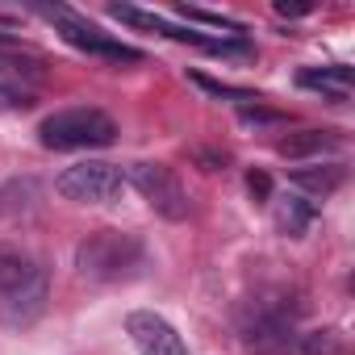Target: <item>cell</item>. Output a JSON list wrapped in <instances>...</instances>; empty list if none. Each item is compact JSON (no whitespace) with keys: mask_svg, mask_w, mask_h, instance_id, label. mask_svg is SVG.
I'll use <instances>...</instances> for the list:
<instances>
[{"mask_svg":"<svg viewBox=\"0 0 355 355\" xmlns=\"http://www.w3.org/2000/svg\"><path fill=\"white\" fill-rule=\"evenodd\" d=\"M146 259V247L138 234H125V230H96L88 234L80 247H76V268L84 280H125L142 268Z\"/></svg>","mask_w":355,"mask_h":355,"instance_id":"6da1fadb","label":"cell"},{"mask_svg":"<svg viewBox=\"0 0 355 355\" xmlns=\"http://www.w3.org/2000/svg\"><path fill=\"white\" fill-rule=\"evenodd\" d=\"M117 138V125L101 109H59L38 125V142L46 150H92L109 146Z\"/></svg>","mask_w":355,"mask_h":355,"instance_id":"7a4b0ae2","label":"cell"},{"mask_svg":"<svg viewBox=\"0 0 355 355\" xmlns=\"http://www.w3.org/2000/svg\"><path fill=\"white\" fill-rule=\"evenodd\" d=\"M55 189H59V197H67L76 205H109L125 189V171L117 163H105V159H84L59 175Z\"/></svg>","mask_w":355,"mask_h":355,"instance_id":"3957f363","label":"cell"},{"mask_svg":"<svg viewBox=\"0 0 355 355\" xmlns=\"http://www.w3.org/2000/svg\"><path fill=\"white\" fill-rule=\"evenodd\" d=\"M125 184H134L142 193V201L167 218V222H184L189 218V189L180 184V175H175L167 163H130L125 167Z\"/></svg>","mask_w":355,"mask_h":355,"instance_id":"277c9868","label":"cell"},{"mask_svg":"<svg viewBox=\"0 0 355 355\" xmlns=\"http://www.w3.org/2000/svg\"><path fill=\"white\" fill-rule=\"evenodd\" d=\"M42 13L59 26V34H63L71 46H80V51H88V55L109 59V63H142V51H134V46H125V42L109 38V34H105L101 26H92L88 17H80V13H71V9H63V5L42 9Z\"/></svg>","mask_w":355,"mask_h":355,"instance_id":"5b68a950","label":"cell"},{"mask_svg":"<svg viewBox=\"0 0 355 355\" xmlns=\"http://www.w3.org/2000/svg\"><path fill=\"white\" fill-rule=\"evenodd\" d=\"M243 343L255 355H288L297 347V330H293V313L276 309V305H259L247 322H243Z\"/></svg>","mask_w":355,"mask_h":355,"instance_id":"8992f818","label":"cell"},{"mask_svg":"<svg viewBox=\"0 0 355 355\" xmlns=\"http://www.w3.org/2000/svg\"><path fill=\"white\" fill-rule=\"evenodd\" d=\"M125 334L138 347V355H193L189 343L180 338V330L155 309H134L125 318Z\"/></svg>","mask_w":355,"mask_h":355,"instance_id":"52a82bcc","label":"cell"},{"mask_svg":"<svg viewBox=\"0 0 355 355\" xmlns=\"http://www.w3.org/2000/svg\"><path fill=\"white\" fill-rule=\"evenodd\" d=\"M42 305H46V272L38 268L21 288H13V293L5 297V318H9L13 326H26V322H34V318L42 313Z\"/></svg>","mask_w":355,"mask_h":355,"instance_id":"ba28073f","label":"cell"},{"mask_svg":"<svg viewBox=\"0 0 355 355\" xmlns=\"http://www.w3.org/2000/svg\"><path fill=\"white\" fill-rule=\"evenodd\" d=\"M347 167L343 163H313V167H297L293 171V189L309 193V197H330L334 189H343Z\"/></svg>","mask_w":355,"mask_h":355,"instance_id":"9c48e42d","label":"cell"},{"mask_svg":"<svg viewBox=\"0 0 355 355\" xmlns=\"http://www.w3.org/2000/svg\"><path fill=\"white\" fill-rule=\"evenodd\" d=\"M297 84L309 92H322L330 101H347L355 76H351V67H305V71H297Z\"/></svg>","mask_w":355,"mask_h":355,"instance_id":"30bf717a","label":"cell"},{"mask_svg":"<svg viewBox=\"0 0 355 355\" xmlns=\"http://www.w3.org/2000/svg\"><path fill=\"white\" fill-rule=\"evenodd\" d=\"M46 80V63L34 55H0V84H9L17 92L30 96V88H38Z\"/></svg>","mask_w":355,"mask_h":355,"instance_id":"8fae6325","label":"cell"},{"mask_svg":"<svg viewBox=\"0 0 355 355\" xmlns=\"http://www.w3.org/2000/svg\"><path fill=\"white\" fill-rule=\"evenodd\" d=\"M343 146V138L334 130H301V134H288L280 142V155L288 159H322V155H334Z\"/></svg>","mask_w":355,"mask_h":355,"instance_id":"7c38bea8","label":"cell"},{"mask_svg":"<svg viewBox=\"0 0 355 355\" xmlns=\"http://www.w3.org/2000/svg\"><path fill=\"white\" fill-rule=\"evenodd\" d=\"M42 201V189L38 180H30V175H21V180H9L5 189H0V218H26L34 214Z\"/></svg>","mask_w":355,"mask_h":355,"instance_id":"4fadbf2b","label":"cell"},{"mask_svg":"<svg viewBox=\"0 0 355 355\" xmlns=\"http://www.w3.org/2000/svg\"><path fill=\"white\" fill-rule=\"evenodd\" d=\"M276 226H280V234H288V239H301L309 226H313V205L297 193V197H284L280 205H276Z\"/></svg>","mask_w":355,"mask_h":355,"instance_id":"5bb4252c","label":"cell"},{"mask_svg":"<svg viewBox=\"0 0 355 355\" xmlns=\"http://www.w3.org/2000/svg\"><path fill=\"white\" fill-rule=\"evenodd\" d=\"M38 268L21 255V251H13V247H0V293H13V288H21L30 276H34Z\"/></svg>","mask_w":355,"mask_h":355,"instance_id":"9a60e30c","label":"cell"},{"mask_svg":"<svg viewBox=\"0 0 355 355\" xmlns=\"http://www.w3.org/2000/svg\"><path fill=\"white\" fill-rule=\"evenodd\" d=\"M297 351H301V355H338V334H334V330L297 334Z\"/></svg>","mask_w":355,"mask_h":355,"instance_id":"2e32d148","label":"cell"},{"mask_svg":"<svg viewBox=\"0 0 355 355\" xmlns=\"http://www.w3.org/2000/svg\"><path fill=\"white\" fill-rule=\"evenodd\" d=\"M180 13H184L189 21H205V26H218V30H226L230 38H243V34H247V30H243V21H234V17H222V13H209V9H189V5H184Z\"/></svg>","mask_w":355,"mask_h":355,"instance_id":"e0dca14e","label":"cell"},{"mask_svg":"<svg viewBox=\"0 0 355 355\" xmlns=\"http://www.w3.org/2000/svg\"><path fill=\"white\" fill-rule=\"evenodd\" d=\"M197 88H205V92H214V96H230V101H243V105H251L255 96L251 92H243V88H230V84H218V80H209V76H201V71H193L189 76Z\"/></svg>","mask_w":355,"mask_h":355,"instance_id":"ac0fdd59","label":"cell"},{"mask_svg":"<svg viewBox=\"0 0 355 355\" xmlns=\"http://www.w3.org/2000/svg\"><path fill=\"white\" fill-rule=\"evenodd\" d=\"M247 189L255 201H268L272 197V180H268V171H247Z\"/></svg>","mask_w":355,"mask_h":355,"instance_id":"d6986e66","label":"cell"},{"mask_svg":"<svg viewBox=\"0 0 355 355\" xmlns=\"http://www.w3.org/2000/svg\"><path fill=\"white\" fill-rule=\"evenodd\" d=\"M34 101L26 96V92H17V88H9V84H0V109H30Z\"/></svg>","mask_w":355,"mask_h":355,"instance_id":"ffe728a7","label":"cell"},{"mask_svg":"<svg viewBox=\"0 0 355 355\" xmlns=\"http://www.w3.org/2000/svg\"><path fill=\"white\" fill-rule=\"evenodd\" d=\"M239 117H243V121H280V113H268V109H259V105H255V109H251V105H243V109H239Z\"/></svg>","mask_w":355,"mask_h":355,"instance_id":"44dd1931","label":"cell"},{"mask_svg":"<svg viewBox=\"0 0 355 355\" xmlns=\"http://www.w3.org/2000/svg\"><path fill=\"white\" fill-rule=\"evenodd\" d=\"M276 13H280V17H305V13H309V5H288V0H280Z\"/></svg>","mask_w":355,"mask_h":355,"instance_id":"7402d4cb","label":"cell"},{"mask_svg":"<svg viewBox=\"0 0 355 355\" xmlns=\"http://www.w3.org/2000/svg\"><path fill=\"white\" fill-rule=\"evenodd\" d=\"M5 42H13V34H0V46H5Z\"/></svg>","mask_w":355,"mask_h":355,"instance_id":"603a6c76","label":"cell"}]
</instances>
